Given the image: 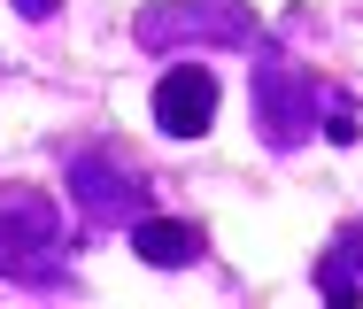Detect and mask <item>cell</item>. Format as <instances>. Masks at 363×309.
<instances>
[{"label":"cell","mask_w":363,"mask_h":309,"mask_svg":"<svg viewBox=\"0 0 363 309\" xmlns=\"http://www.w3.org/2000/svg\"><path fill=\"white\" fill-rule=\"evenodd\" d=\"M255 124H263L271 147H301V140L325 124V93L294 70V62L271 55V62H255Z\"/></svg>","instance_id":"cell-2"},{"label":"cell","mask_w":363,"mask_h":309,"mask_svg":"<svg viewBox=\"0 0 363 309\" xmlns=\"http://www.w3.org/2000/svg\"><path fill=\"white\" fill-rule=\"evenodd\" d=\"M333 263H363V225L340 232V255H333Z\"/></svg>","instance_id":"cell-6"},{"label":"cell","mask_w":363,"mask_h":309,"mask_svg":"<svg viewBox=\"0 0 363 309\" xmlns=\"http://www.w3.org/2000/svg\"><path fill=\"white\" fill-rule=\"evenodd\" d=\"M140 47H178V39H217V47H247L255 39V8L247 0H155L140 8Z\"/></svg>","instance_id":"cell-1"},{"label":"cell","mask_w":363,"mask_h":309,"mask_svg":"<svg viewBox=\"0 0 363 309\" xmlns=\"http://www.w3.org/2000/svg\"><path fill=\"white\" fill-rule=\"evenodd\" d=\"M155 124H162L170 140H201V132L217 124V77L201 70V62L162 70V85H155Z\"/></svg>","instance_id":"cell-3"},{"label":"cell","mask_w":363,"mask_h":309,"mask_svg":"<svg viewBox=\"0 0 363 309\" xmlns=\"http://www.w3.org/2000/svg\"><path fill=\"white\" fill-rule=\"evenodd\" d=\"M16 8H23V16H31V23H47V16H55V8H62V0H16Z\"/></svg>","instance_id":"cell-7"},{"label":"cell","mask_w":363,"mask_h":309,"mask_svg":"<svg viewBox=\"0 0 363 309\" xmlns=\"http://www.w3.org/2000/svg\"><path fill=\"white\" fill-rule=\"evenodd\" d=\"M70 193H77L85 217H147L140 178H116L101 154H77V162H70Z\"/></svg>","instance_id":"cell-4"},{"label":"cell","mask_w":363,"mask_h":309,"mask_svg":"<svg viewBox=\"0 0 363 309\" xmlns=\"http://www.w3.org/2000/svg\"><path fill=\"white\" fill-rule=\"evenodd\" d=\"M132 247H140V263H194L201 255V225L194 217H140L132 225Z\"/></svg>","instance_id":"cell-5"}]
</instances>
